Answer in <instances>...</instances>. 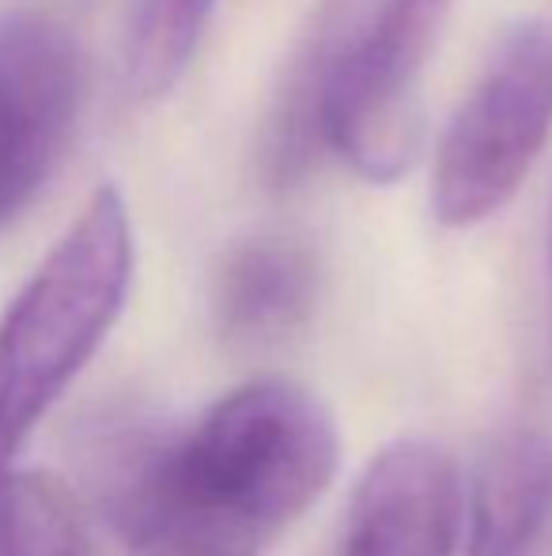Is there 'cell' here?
<instances>
[{"label": "cell", "instance_id": "obj_6", "mask_svg": "<svg viewBox=\"0 0 552 556\" xmlns=\"http://www.w3.org/2000/svg\"><path fill=\"white\" fill-rule=\"evenodd\" d=\"M462 515L454 458L439 443L398 440L356 481L341 556H450Z\"/></svg>", "mask_w": 552, "mask_h": 556}, {"label": "cell", "instance_id": "obj_4", "mask_svg": "<svg viewBox=\"0 0 552 556\" xmlns=\"http://www.w3.org/2000/svg\"><path fill=\"white\" fill-rule=\"evenodd\" d=\"M552 137V15L518 20L442 129L432 213L442 227L492 220Z\"/></svg>", "mask_w": 552, "mask_h": 556}, {"label": "cell", "instance_id": "obj_2", "mask_svg": "<svg viewBox=\"0 0 552 556\" xmlns=\"http://www.w3.org/2000/svg\"><path fill=\"white\" fill-rule=\"evenodd\" d=\"M450 0H322L287 61L261 175L299 182L325 152L363 182H398L424 144V68Z\"/></svg>", "mask_w": 552, "mask_h": 556}, {"label": "cell", "instance_id": "obj_3", "mask_svg": "<svg viewBox=\"0 0 552 556\" xmlns=\"http://www.w3.org/2000/svg\"><path fill=\"white\" fill-rule=\"evenodd\" d=\"M133 262L126 198L99 186L0 318V466H12L114 330L129 300Z\"/></svg>", "mask_w": 552, "mask_h": 556}, {"label": "cell", "instance_id": "obj_5", "mask_svg": "<svg viewBox=\"0 0 552 556\" xmlns=\"http://www.w3.org/2000/svg\"><path fill=\"white\" fill-rule=\"evenodd\" d=\"M73 35L46 15H0V227L50 182L80 114Z\"/></svg>", "mask_w": 552, "mask_h": 556}, {"label": "cell", "instance_id": "obj_1", "mask_svg": "<svg viewBox=\"0 0 552 556\" xmlns=\"http://www.w3.org/2000/svg\"><path fill=\"white\" fill-rule=\"evenodd\" d=\"M341 435L310 390L258 379L185 432H118L99 492L129 556H266L333 484Z\"/></svg>", "mask_w": 552, "mask_h": 556}, {"label": "cell", "instance_id": "obj_9", "mask_svg": "<svg viewBox=\"0 0 552 556\" xmlns=\"http://www.w3.org/2000/svg\"><path fill=\"white\" fill-rule=\"evenodd\" d=\"M216 0H137L126 35V88L137 99H163L190 68Z\"/></svg>", "mask_w": 552, "mask_h": 556}, {"label": "cell", "instance_id": "obj_7", "mask_svg": "<svg viewBox=\"0 0 552 556\" xmlns=\"http://www.w3.org/2000/svg\"><path fill=\"white\" fill-rule=\"evenodd\" d=\"M322 273L307 247L280 235L235 242L213 277L216 330L235 349H269L310 323Z\"/></svg>", "mask_w": 552, "mask_h": 556}, {"label": "cell", "instance_id": "obj_10", "mask_svg": "<svg viewBox=\"0 0 552 556\" xmlns=\"http://www.w3.org/2000/svg\"><path fill=\"white\" fill-rule=\"evenodd\" d=\"M0 556H95V545L53 477L0 466Z\"/></svg>", "mask_w": 552, "mask_h": 556}, {"label": "cell", "instance_id": "obj_8", "mask_svg": "<svg viewBox=\"0 0 552 556\" xmlns=\"http://www.w3.org/2000/svg\"><path fill=\"white\" fill-rule=\"evenodd\" d=\"M465 504V556H530L552 519V435L534 428L500 435Z\"/></svg>", "mask_w": 552, "mask_h": 556}, {"label": "cell", "instance_id": "obj_11", "mask_svg": "<svg viewBox=\"0 0 552 556\" xmlns=\"http://www.w3.org/2000/svg\"><path fill=\"white\" fill-rule=\"evenodd\" d=\"M549 269H552V242H549Z\"/></svg>", "mask_w": 552, "mask_h": 556}]
</instances>
